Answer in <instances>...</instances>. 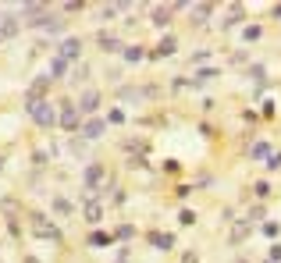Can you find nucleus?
Returning <instances> with one entry per match:
<instances>
[{
  "label": "nucleus",
  "instance_id": "f257e3e1",
  "mask_svg": "<svg viewBox=\"0 0 281 263\" xmlns=\"http://www.w3.org/2000/svg\"><path fill=\"white\" fill-rule=\"evenodd\" d=\"M29 231L36 235V238H43V242H54V245H61V228L47 217V213H29Z\"/></svg>",
  "mask_w": 281,
  "mask_h": 263
},
{
  "label": "nucleus",
  "instance_id": "f03ea898",
  "mask_svg": "<svg viewBox=\"0 0 281 263\" xmlns=\"http://www.w3.org/2000/svg\"><path fill=\"white\" fill-rule=\"evenodd\" d=\"M29 118H32L39 128H54V121H57V107H54L50 100H43V103H36V107L29 110Z\"/></svg>",
  "mask_w": 281,
  "mask_h": 263
},
{
  "label": "nucleus",
  "instance_id": "7ed1b4c3",
  "mask_svg": "<svg viewBox=\"0 0 281 263\" xmlns=\"http://www.w3.org/2000/svg\"><path fill=\"white\" fill-rule=\"evenodd\" d=\"M57 125H61L64 132H78V128H82V114H78V107H71V100H61V118H57Z\"/></svg>",
  "mask_w": 281,
  "mask_h": 263
},
{
  "label": "nucleus",
  "instance_id": "20e7f679",
  "mask_svg": "<svg viewBox=\"0 0 281 263\" xmlns=\"http://www.w3.org/2000/svg\"><path fill=\"white\" fill-rule=\"evenodd\" d=\"M78 54H82V40H78V36H68V40L57 43V57L61 61H78Z\"/></svg>",
  "mask_w": 281,
  "mask_h": 263
},
{
  "label": "nucleus",
  "instance_id": "39448f33",
  "mask_svg": "<svg viewBox=\"0 0 281 263\" xmlns=\"http://www.w3.org/2000/svg\"><path fill=\"white\" fill-rule=\"evenodd\" d=\"M82 217H86L89 224H100V220H103V203H100L96 196H86V199H82Z\"/></svg>",
  "mask_w": 281,
  "mask_h": 263
},
{
  "label": "nucleus",
  "instance_id": "423d86ee",
  "mask_svg": "<svg viewBox=\"0 0 281 263\" xmlns=\"http://www.w3.org/2000/svg\"><path fill=\"white\" fill-rule=\"evenodd\" d=\"M82 181H86L89 192H100V189H103V167H100V164H89L86 174H82Z\"/></svg>",
  "mask_w": 281,
  "mask_h": 263
},
{
  "label": "nucleus",
  "instance_id": "0eeeda50",
  "mask_svg": "<svg viewBox=\"0 0 281 263\" xmlns=\"http://www.w3.org/2000/svg\"><path fill=\"white\" fill-rule=\"evenodd\" d=\"M103 128H107V125H103L100 118H89V121H82V128H78V132H82V139H86V142H93V139H100V135H103Z\"/></svg>",
  "mask_w": 281,
  "mask_h": 263
},
{
  "label": "nucleus",
  "instance_id": "6e6552de",
  "mask_svg": "<svg viewBox=\"0 0 281 263\" xmlns=\"http://www.w3.org/2000/svg\"><path fill=\"white\" fill-rule=\"evenodd\" d=\"M96 43H100L103 54H121V50H125L121 40H117V36H110V32H100V36H96Z\"/></svg>",
  "mask_w": 281,
  "mask_h": 263
},
{
  "label": "nucleus",
  "instance_id": "1a4fd4ad",
  "mask_svg": "<svg viewBox=\"0 0 281 263\" xmlns=\"http://www.w3.org/2000/svg\"><path fill=\"white\" fill-rule=\"evenodd\" d=\"M96 107H100V93L96 89H86L82 100H78V114H93Z\"/></svg>",
  "mask_w": 281,
  "mask_h": 263
},
{
  "label": "nucleus",
  "instance_id": "9d476101",
  "mask_svg": "<svg viewBox=\"0 0 281 263\" xmlns=\"http://www.w3.org/2000/svg\"><path fill=\"white\" fill-rule=\"evenodd\" d=\"M249 228H253V224H249V220H235V228H231V235H228V242H231V245H238V242H242V238L249 235Z\"/></svg>",
  "mask_w": 281,
  "mask_h": 263
},
{
  "label": "nucleus",
  "instance_id": "9b49d317",
  "mask_svg": "<svg viewBox=\"0 0 281 263\" xmlns=\"http://www.w3.org/2000/svg\"><path fill=\"white\" fill-rule=\"evenodd\" d=\"M146 238H150L157 249H175V235H164V231H150Z\"/></svg>",
  "mask_w": 281,
  "mask_h": 263
},
{
  "label": "nucleus",
  "instance_id": "f8f14e48",
  "mask_svg": "<svg viewBox=\"0 0 281 263\" xmlns=\"http://www.w3.org/2000/svg\"><path fill=\"white\" fill-rule=\"evenodd\" d=\"M175 47H178V40H175V36H164V40L157 43L153 57H168V54H175Z\"/></svg>",
  "mask_w": 281,
  "mask_h": 263
},
{
  "label": "nucleus",
  "instance_id": "ddd939ff",
  "mask_svg": "<svg viewBox=\"0 0 281 263\" xmlns=\"http://www.w3.org/2000/svg\"><path fill=\"white\" fill-rule=\"evenodd\" d=\"M171 18H175V8H153V25H160V29H164Z\"/></svg>",
  "mask_w": 281,
  "mask_h": 263
},
{
  "label": "nucleus",
  "instance_id": "4468645a",
  "mask_svg": "<svg viewBox=\"0 0 281 263\" xmlns=\"http://www.w3.org/2000/svg\"><path fill=\"white\" fill-rule=\"evenodd\" d=\"M15 32H18V22H15V18L8 15V22H4V25H0V43H8V40H11V36H15Z\"/></svg>",
  "mask_w": 281,
  "mask_h": 263
},
{
  "label": "nucleus",
  "instance_id": "2eb2a0df",
  "mask_svg": "<svg viewBox=\"0 0 281 263\" xmlns=\"http://www.w3.org/2000/svg\"><path fill=\"white\" fill-rule=\"evenodd\" d=\"M217 68H203V71H196V79H192V86H203V82H210V79H217Z\"/></svg>",
  "mask_w": 281,
  "mask_h": 263
},
{
  "label": "nucleus",
  "instance_id": "dca6fc26",
  "mask_svg": "<svg viewBox=\"0 0 281 263\" xmlns=\"http://www.w3.org/2000/svg\"><path fill=\"white\" fill-rule=\"evenodd\" d=\"M54 213H57V217H71V203H68L64 196H54Z\"/></svg>",
  "mask_w": 281,
  "mask_h": 263
},
{
  "label": "nucleus",
  "instance_id": "f3484780",
  "mask_svg": "<svg viewBox=\"0 0 281 263\" xmlns=\"http://www.w3.org/2000/svg\"><path fill=\"white\" fill-rule=\"evenodd\" d=\"M249 157H253V160L270 157V146H267V142H253V146H249Z\"/></svg>",
  "mask_w": 281,
  "mask_h": 263
},
{
  "label": "nucleus",
  "instance_id": "a211bd4d",
  "mask_svg": "<svg viewBox=\"0 0 281 263\" xmlns=\"http://www.w3.org/2000/svg\"><path fill=\"white\" fill-rule=\"evenodd\" d=\"M64 71H68V61L54 57V61H50V79H64Z\"/></svg>",
  "mask_w": 281,
  "mask_h": 263
},
{
  "label": "nucleus",
  "instance_id": "6ab92c4d",
  "mask_svg": "<svg viewBox=\"0 0 281 263\" xmlns=\"http://www.w3.org/2000/svg\"><path fill=\"white\" fill-rule=\"evenodd\" d=\"M121 54H125V61H128V64H139V61L146 57V54H143V47H125Z\"/></svg>",
  "mask_w": 281,
  "mask_h": 263
},
{
  "label": "nucleus",
  "instance_id": "aec40b11",
  "mask_svg": "<svg viewBox=\"0 0 281 263\" xmlns=\"http://www.w3.org/2000/svg\"><path fill=\"white\" fill-rule=\"evenodd\" d=\"M210 11H214V4H199V8H192V15H196V18H192V22H196V25H203V22H207V15H210Z\"/></svg>",
  "mask_w": 281,
  "mask_h": 263
},
{
  "label": "nucleus",
  "instance_id": "412c9836",
  "mask_svg": "<svg viewBox=\"0 0 281 263\" xmlns=\"http://www.w3.org/2000/svg\"><path fill=\"white\" fill-rule=\"evenodd\" d=\"M107 242H114V235H103V231H96V235H89V245H93V249H103Z\"/></svg>",
  "mask_w": 281,
  "mask_h": 263
},
{
  "label": "nucleus",
  "instance_id": "4be33fe9",
  "mask_svg": "<svg viewBox=\"0 0 281 263\" xmlns=\"http://www.w3.org/2000/svg\"><path fill=\"white\" fill-rule=\"evenodd\" d=\"M238 22H242V8L235 4V8L228 11V18H224V29H231V25H238Z\"/></svg>",
  "mask_w": 281,
  "mask_h": 263
},
{
  "label": "nucleus",
  "instance_id": "5701e85b",
  "mask_svg": "<svg viewBox=\"0 0 281 263\" xmlns=\"http://www.w3.org/2000/svg\"><path fill=\"white\" fill-rule=\"evenodd\" d=\"M260 36H263V32H260V25H246V32H242V40H246V43H256Z\"/></svg>",
  "mask_w": 281,
  "mask_h": 263
},
{
  "label": "nucleus",
  "instance_id": "b1692460",
  "mask_svg": "<svg viewBox=\"0 0 281 263\" xmlns=\"http://www.w3.org/2000/svg\"><path fill=\"white\" fill-rule=\"evenodd\" d=\"M86 79H89V64H78V68H75V75H71V82L78 86V82H86Z\"/></svg>",
  "mask_w": 281,
  "mask_h": 263
},
{
  "label": "nucleus",
  "instance_id": "393cba45",
  "mask_svg": "<svg viewBox=\"0 0 281 263\" xmlns=\"http://www.w3.org/2000/svg\"><path fill=\"white\" fill-rule=\"evenodd\" d=\"M132 235H135V228H132V224H121V228L114 231V238H121V242H125V238H132Z\"/></svg>",
  "mask_w": 281,
  "mask_h": 263
},
{
  "label": "nucleus",
  "instance_id": "a878e982",
  "mask_svg": "<svg viewBox=\"0 0 281 263\" xmlns=\"http://www.w3.org/2000/svg\"><path fill=\"white\" fill-rule=\"evenodd\" d=\"M253 192H256L260 199H267V196H270V181H256V185H253Z\"/></svg>",
  "mask_w": 281,
  "mask_h": 263
},
{
  "label": "nucleus",
  "instance_id": "bb28decb",
  "mask_svg": "<svg viewBox=\"0 0 281 263\" xmlns=\"http://www.w3.org/2000/svg\"><path fill=\"white\" fill-rule=\"evenodd\" d=\"M71 153L82 157V153H86V139H75V142H71Z\"/></svg>",
  "mask_w": 281,
  "mask_h": 263
},
{
  "label": "nucleus",
  "instance_id": "cd10ccee",
  "mask_svg": "<svg viewBox=\"0 0 281 263\" xmlns=\"http://www.w3.org/2000/svg\"><path fill=\"white\" fill-rule=\"evenodd\" d=\"M32 164L43 167V164H47V149H36V153H32Z\"/></svg>",
  "mask_w": 281,
  "mask_h": 263
},
{
  "label": "nucleus",
  "instance_id": "c85d7f7f",
  "mask_svg": "<svg viewBox=\"0 0 281 263\" xmlns=\"http://www.w3.org/2000/svg\"><path fill=\"white\" fill-rule=\"evenodd\" d=\"M107 121H110V125H121V121H125V114H121V110H110Z\"/></svg>",
  "mask_w": 281,
  "mask_h": 263
},
{
  "label": "nucleus",
  "instance_id": "c756f323",
  "mask_svg": "<svg viewBox=\"0 0 281 263\" xmlns=\"http://www.w3.org/2000/svg\"><path fill=\"white\" fill-rule=\"evenodd\" d=\"M267 167L277 171V167H281V153H270V157H267Z\"/></svg>",
  "mask_w": 281,
  "mask_h": 263
},
{
  "label": "nucleus",
  "instance_id": "7c9ffc66",
  "mask_svg": "<svg viewBox=\"0 0 281 263\" xmlns=\"http://www.w3.org/2000/svg\"><path fill=\"white\" fill-rule=\"evenodd\" d=\"M182 224H196V213L192 210H182Z\"/></svg>",
  "mask_w": 281,
  "mask_h": 263
},
{
  "label": "nucleus",
  "instance_id": "2f4dec72",
  "mask_svg": "<svg viewBox=\"0 0 281 263\" xmlns=\"http://www.w3.org/2000/svg\"><path fill=\"white\" fill-rule=\"evenodd\" d=\"M182 263H199V256H196V252H185V259H182Z\"/></svg>",
  "mask_w": 281,
  "mask_h": 263
},
{
  "label": "nucleus",
  "instance_id": "473e14b6",
  "mask_svg": "<svg viewBox=\"0 0 281 263\" xmlns=\"http://www.w3.org/2000/svg\"><path fill=\"white\" fill-rule=\"evenodd\" d=\"M274 18H281V4H277V8H274Z\"/></svg>",
  "mask_w": 281,
  "mask_h": 263
},
{
  "label": "nucleus",
  "instance_id": "72a5a7b5",
  "mask_svg": "<svg viewBox=\"0 0 281 263\" xmlns=\"http://www.w3.org/2000/svg\"><path fill=\"white\" fill-rule=\"evenodd\" d=\"M25 263H36V259H32V256H25Z\"/></svg>",
  "mask_w": 281,
  "mask_h": 263
},
{
  "label": "nucleus",
  "instance_id": "f704fd0d",
  "mask_svg": "<svg viewBox=\"0 0 281 263\" xmlns=\"http://www.w3.org/2000/svg\"><path fill=\"white\" fill-rule=\"evenodd\" d=\"M0 171H4V157H0Z\"/></svg>",
  "mask_w": 281,
  "mask_h": 263
},
{
  "label": "nucleus",
  "instance_id": "c9c22d12",
  "mask_svg": "<svg viewBox=\"0 0 281 263\" xmlns=\"http://www.w3.org/2000/svg\"><path fill=\"white\" fill-rule=\"evenodd\" d=\"M238 263H246V259H238Z\"/></svg>",
  "mask_w": 281,
  "mask_h": 263
},
{
  "label": "nucleus",
  "instance_id": "e433bc0d",
  "mask_svg": "<svg viewBox=\"0 0 281 263\" xmlns=\"http://www.w3.org/2000/svg\"><path fill=\"white\" fill-rule=\"evenodd\" d=\"M270 263H274V259H270Z\"/></svg>",
  "mask_w": 281,
  "mask_h": 263
}]
</instances>
